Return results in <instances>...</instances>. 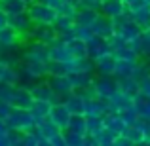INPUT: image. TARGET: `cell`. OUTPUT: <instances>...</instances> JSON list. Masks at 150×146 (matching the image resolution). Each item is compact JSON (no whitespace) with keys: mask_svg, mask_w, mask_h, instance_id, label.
Listing matches in <instances>:
<instances>
[{"mask_svg":"<svg viewBox=\"0 0 150 146\" xmlns=\"http://www.w3.org/2000/svg\"><path fill=\"white\" fill-rule=\"evenodd\" d=\"M27 13L30 15L33 23H36V25H55V21H57V17H59L55 8L40 2V0H34L33 4H29Z\"/></svg>","mask_w":150,"mask_h":146,"instance_id":"cell-1","label":"cell"},{"mask_svg":"<svg viewBox=\"0 0 150 146\" xmlns=\"http://www.w3.org/2000/svg\"><path fill=\"white\" fill-rule=\"evenodd\" d=\"M6 123L10 125V129H17V131H29L36 125L30 110L27 108H13L11 114L6 118Z\"/></svg>","mask_w":150,"mask_h":146,"instance_id":"cell-2","label":"cell"},{"mask_svg":"<svg viewBox=\"0 0 150 146\" xmlns=\"http://www.w3.org/2000/svg\"><path fill=\"white\" fill-rule=\"evenodd\" d=\"M21 61H38V63H48L50 61V44L46 42L33 40L21 53Z\"/></svg>","mask_w":150,"mask_h":146,"instance_id":"cell-3","label":"cell"},{"mask_svg":"<svg viewBox=\"0 0 150 146\" xmlns=\"http://www.w3.org/2000/svg\"><path fill=\"white\" fill-rule=\"evenodd\" d=\"M21 44H23V38L15 29H11L10 25L6 29H0V55L11 53V51L17 49Z\"/></svg>","mask_w":150,"mask_h":146,"instance_id":"cell-4","label":"cell"},{"mask_svg":"<svg viewBox=\"0 0 150 146\" xmlns=\"http://www.w3.org/2000/svg\"><path fill=\"white\" fill-rule=\"evenodd\" d=\"M93 91L97 97L108 101L114 93L118 91V80L114 76H99L93 80Z\"/></svg>","mask_w":150,"mask_h":146,"instance_id":"cell-5","label":"cell"},{"mask_svg":"<svg viewBox=\"0 0 150 146\" xmlns=\"http://www.w3.org/2000/svg\"><path fill=\"white\" fill-rule=\"evenodd\" d=\"M10 102L13 104V108H27L30 110L34 102V97H33V91H30L29 85H23V84H17L13 87V93H11V99Z\"/></svg>","mask_w":150,"mask_h":146,"instance_id":"cell-6","label":"cell"},{"mask_svg":"<svg viewBox=\"0 0 150 146\" xmlns=\"http://www.w3.org/2000/svg\"><path fill=\"white\" fill-rule=\"evenodd\" d=\"M8 25L11 27V29H15L19 34H21L23 40H27V36H29V30L33 29V19H30V15L27 13V11H19V13H13V15H8Z\"/></svg>","mask_w":150,"mask_h":146,"instance_id":"cell-7","label":"cell"},{"mask_svg":"<svg viewBox=\"0 0 150 146\" xmlns=\"http://www.w3.org/2000/svg\"><path fill=\"white\" fill-rule=\"evenodd\" d=\"M30 40H38V42H46V44H51V42H55L59 38L57 34V29H55V25H36L34 23L33 29L29 30V36Z\"/></svg>","mask_w":150,"mask_h":146,"instance_id":"cell-8","label":"cell"},{"mask_svg":"<svg viewBox=\"0 0 150 146\" xmlns=\"http://www.w3.org/2000/svg\"><path fill=\"white\" fill-rule=\"evenodd\" d=\"M46 82L51 85V89L57 93V97L61 99V101L65 97H69L70 93H74V85H72V82H70L69 74H63V76H48Z\"/></svg>","mask_w":150,"mask_h":146,"instance_id":"cell-9","label":"cell"},{"mask_svg":"<svg viewBox=\"0 0 150 146\" xmlns=\"http://www.w3.org/2000/svg\"><path fill=\"white\" fill-rule=\"evenodd\" d=\"M131 106H135V97L127 95L120 89L108 99V112H122V110L131 108Z\"/></svg>","mask_w":150,"mask_h":146,"instance_id":"cell-10","label":"cell"},{"mask_svg":"<svg viewBox=\"0 0 150 146\" xmlns=\"http://www.w3.org/2000/svg\"><path fill=\"white\" fill-rule=\"evenodd\" d=\"M106 53H112L108 40L93 34V36L88 40V55L93 59V61H95V59H99L101 55H106Z\"/></svg>","mask_w":150,"mask_h":146,"instance_id":"cell-11","label":"cell"},{"mask_svg":"<svg viewBox=\"0 0 150 146\" xmlns=\"http://www.w3.org/2000/svg\"><path fill=\"white\" fill-rule=\"evenodd\" d=\"M91 30H93V34H95V36L106 38V40H108V38L116 32V29H114V21L110 17H106V15H103V13H99V17L93 21Z\"/></svg>","mask_w":150,"mask_h":146,"instance_id":"cell-12","label":"cell"},{"mask_svg":"<svg viewBox=\"0 0 150 146\" xmlns=\"http://www.w3.org/2000/svg\"><path fill=\"white\" fill-rule=\"evenodd\" d=\"M70 116H72V114H70V110L67 108V104H65L63 101H57V102H53V104H51L50 118H51V120H53L61 129H67Z\"/></svg>","mask_w":150,"mask_h":146,"instance_id":"cell-13","label":"cell"},{"mask_svg":"<svg viewBox=\"0 0 150 146\" xmlns=\"http://www.w3.org/2000/svg\"><path fill=\"white\" fill-rule=\"evenodd\" d=\"M30 91H33V97L34 99H40V101H48V102H57L61 101V99L57 97V93L51 89V85L48 82H34L33 85H30Z\"/></svg>","mask_w":150,"mask_h":146,"instance_id":"cell-14","label":"cell"},{"mask_svg":"<svg viewBox=\"0 0 150 146\" xmlns=\"http://www.w3.org/2000/svg\"><path fill=\"white\" fill-rule=\"evenodd\" d=\"M103 121H105V127L108 131H112L114 135H122V133L127 129V123L124 121L120 112H106L103 116Z\"/></svg>","mask_w":150,"mask_h":146,"instance_id":"cell-15","label":"cell"},{"mask_svg":"<svg viewBox=\"0 0 150 146\" xmlns=\"http://www.w3.org/2000/svg\"><path fill=\"white\" fill-rule=\"evenodd\" d=\"M74 27H76V23H74L72 17H65V15H59L57 21H55V29H57V34L61 40H70V38L76 36V32H74Z\"/></svg>","mask_w":150,"mask_h":146,"instance_id":"cell-16","label":"cell"},{"mask_svg":"<svg viewBox=\"0 0 150 146\" xmlns=\"http://www.w3.org/2000/svg\"><path fill=\"white\" fill-rule=\"evenodd\" d=\"M99 11L103 15H106V17H110V19H116L118 15L125 13L127 8H125L124 0H103Z\"/></svg>","mask_w":150,"mask_h":146,"instance_id":"cell-17","label":"cell"},{"mask_svg":"<svg viewBox=\"0 0 150 146\" xmlns=\"http://www.w3.org/2000/svg\"><path fill=\"white\" fill-rule=\"evenodd\" d=\"M50 59H53V61H61V63H69L70 59H72V55H70L69 48H67L65 40L57 38L55 42L50 44Z\"/></svg>","mask_w":150,"mask_h":146,"instance_id":"cell-18","label":"cell"},{"mask_svg":"<svg viewBox=\"0 0 150 146\" xmlns=\"http://www.w3.org/2000/svg\"><path fill=\"white\" fill-rule=\"evenodd\" d=\"M0 82H4V84H11V85L19 84L17 66H13L11 63H8L4 57H0Z\"/></svg>","mask_w":150,"mask_h":146,"instance_id":"cell-19","label":"cell"},{"mask_svg":"<svg viewBox=\"0 0 150 146\" xmlns=\"http://www.w3.org/2000/svg\"><path fill=\"white\" fill-rule=\"evenodd\" d=\"M95 70L99 72V76H114V70H116L114 53H106L101 55L99 59H95Z\"/></svg>","mask_w":150,"mask_h":146,"instance_id":"cell-20","label":"cell"},{"mask_svg":"<svg viewBox=\"0 0 150 146\" xmlns=\"http://www.w3.org/2000/svg\"><path fill=\"white\" fill-rule=\"evenodd\" d=\"M108 112V101L101 97H89L86 101V116H105Z\"/></svg>","mask_w":150,"mask_h":146,"instance_id":"cell-21","label":"cell"},{"mask_svg":"<svg viewBox=\"0 0 150 146\" xmlns=\"http://www.w3.org/2000/svg\"><path fill=\"white\" fill-rule=\"evenodd\" d=\"M86 99L84 95H80L78 91L70 93L69 97L63 99V102L67 104V108L70 110V114H86Z\"/></svg>","mask_w":150,"mask_h":146,"instance_id":"cell-22","label":"cell"},{"mask_svg":"<svg viewBox=\"0 0 150 146\" xmlns=\"http://www.w3.org/2000/svg\"><path fill=\"white\" fill-rule=\"evenodd\" d=\"M99 13H101L99 10L80 6V8H78V11H76V17H74V23H76V25H84V27H91L93 21L99 17Z\"/></svg>","mask_w":150,"mask_h":146,"instance_id":"cell-23","label":"cell"},{"mask_svg":"<svg viewBox=\"0 0 150 146\" xmlns=\"http://www.w3.org/2000/svg\"><path fill=\"white\" fill-rule=\"evenodd\" d=\"M137 63L139 61H127V59H116V70H114V78H131L135 74Z\"/></svg>","mask_w":150,"mask_h":146,"instance_id":"cell-24","label":"cell"},{"mask_svg":"<svg viewBox=\"0 0 150 146\" xmlns=\"http://www.w3.org/2000/svg\"><path fill=\"white\" fill-rule=\"evenodd\" d=\"M51 104L53 102H48V101H40V99H34L33 106H30V114H33L34 121H36V125L40 123L44 118L50 116V110H51Z\"/></svg>","mask_w":150,"mask_h":146,"instance_id":"cell-25","label":"cell"},{"mask_svg":"<svg viewBox=\"0 0 150 146\" xmlns=\"http://www.w3.org/2000/svg\"><path fill=\"white\" fill-rule=\"evenodd\" d=\"M67 48H69L72 59H80V57H89L88 55V42L82 40V38L74 36L70 40H67Z\"/></svg>","mask_w":150,"mask_h":146,"instance_id":"cell-26","label":"cell"},{"mask_svg":"<svg viewBox=\"0 0 150 146\" xmlns=\"http://www.w3.org/2000/svg\"><path fill=\"white\" fill-rule=\"evenodd\" d=\"M135 110H137L141 120L150 121V95L137 93L135 95Z\"/></svg>","mask_w":150,"mask_h":146,"instance_id":"cell-27","label":"cell"},{"mask_svg":"<svg viewBox=\"0 0 150 146\" xmlns=\"http://www.w3.org/2000/svg\"><path fill=\"white\" fill-rule=\"evenodd\" d=\"M69 78H70V82H72V85H74V91L93 85V80H95L93 72H70Z\"/></svg>","mask_w":150,"mask_h":146,"instance_id":"cell-28","label":"cell"},{"mask_svg":"<svg viewBox=\"0 0 150 146\" xmlns=\"http://www.w3.org/2000/svg\"><path fill=\"white\" fill-rule=\"evenodd\" d=\"M67 129L78 133V135H86L88 133V118H86V114H72Z\"/></svg>","mask_w":150,"mask_h":146,"instance_id":"cell-29","label":"cell"},{"mask_svg":"<svg viewBox=\"0 0 150 146\" xmlns=\"http://www.w3.org/2000/svg\"><path fill=\"white\" fill-rule=\"evenodd\" d=\"M29 4L25 0H0V10L6 11L8 15L19 13V11H27Z\"/></svg>","mask_w":150,"mask_h":146,"instance_id":"cell-30","label":"cell"},{"mask_svg":"<svg viewBox=\"0 0 150 146\" xmlns=\"http://www.w3.org/2000/svg\"><path fill=\"white\" fill-rule=\"evenodd\" d=\"M38 131H40V135H44V137H48V139H51L53 135H57V133H61L63 129L59 127L57 123H55L53 120L48 116V118H44V120L38 123Z\"/></svg>","mask_w":150,"mask_h":146,"instance_id":"cell-31","label":"cell"},{"mask_svg":"<svg viewBox=\"0 0 150 146\" xmlns=\"http://www.w3.org/2000/svg\"><path fill=\"white\" fill-rule=\"evenodd\" d=\"M131 19L143 30H146L148 27H150V4H146L144 8H141V10H137V11H133V13H131Z\"/></svg>","mask_w":150,"mask_h":146,"instance_id":"cell-32","label":"cell"},{"mask_svg":"<svg viewBox=\"0 0 150 146\" xmlns=\"http://www.w3.org/2000/svg\"><path fill=\"white\" fill-rule=\"evenodd\" d=\"M118 89L124 93H127V95L135 97L137 93H139V80H135V78H120L118 80Z\"/></svg>","mask_w":150,"mask_h":146,"instance_id":"cell-33","label":"cell"},{"mask_svg":"<svg viewBox=\"0 0 150 146\" xmlns=\"http://www.w3.org/2000/svg\"><path fill=\"white\" fill-rule=\"evenodd\" d=\"M112 53H114V57H116V59H127V61H139V59H141L139 51H137L135 48H131L129 44H125V46H122V48L114 49Z\"/></svg>","mask_w":150,"mask_h":146,"instance_id":"cell-34","label":"cell"},{"mask_svg":"<svg viewBox=\"0 0 150 146\" xmlns=\"http://www.w3.org/2000/svg\"><path fill=\"white\" fill-rule=\"evenodd\" d=\"M78 4L72 2V0H63L61 4L57 6V13L59 15H65V17H76V11H78Z\"/></svg>","mask_w":150,"mask_h":146,"instance_id":"cell-35","label":"cell"},{"mask_svg":"<svg viewBox=\"0 0 150 146\" xmlns=\"http://www.w3.org/2000/svg\"><path fill=\"white\" fill-rule=\"evenodd\" d=\"M46 68H48V76H63V74H69L67 63L53 61V59H50V61L46 63Z\"/></svg>","mask_w":150,"mask_h":146,"instance_id":"cell-36","label":"cell"},{"mask_svg":"<svg viewBox=\"0 0 150 146\" xmlns=\"http://www.w3.org/2000/svg\"><path fill=\"white\" fill-rule=\"evenodd\" d=\"M118 135H114L112 131H108L106 127H103L99 133H95V139H97V146H106V144H114V139Z\"/></svg>","mask_w":150,"mask_h":146,"instance_id":"cell-37","label":"cell"},{"mask_svg":"<svg viewBox=\"0 0 150 146\" xmlns=\"http://www.w3.org/2000/svg\"><path fill=\"white\" fill-rule=\"evenodd\" d=\"M86 118H88V133L89 135H95V133H99L105 127L103 116H86Z\"/></svg>","mask_w":150,"mask_h":146,"instance_id":"cell-38","label":"cell"},{"mask_svg":"<svg viewBox=\"0 0 150 146\" xmlns=\"http://www.w3.org/2000/svg\"><path fill=\"white\" fill-rule=\"evenodd\" d=\"M63 133H65V139H67V146H84V135H78V133L74 131H69V129H63Z\"/></svg>","mask_w":150,"mask_h":146,"instance_id":"cell-39","label":"cell"},{"mask_svg":"<svg viewBox=\"0 0 150 146\" xmlns=\"http://www.w3.org/2000/svg\"><path fill=\"white\" fill-rule=\"evenodd\" d=\"M139 55L143 59H150V38L143 32L141 36V48H139Z\"/></svg>","mask_w":150,"mask_h":146,"instance_id":"cell-40","label":"cell"},{"mask_svg":"<svg viewBox=\"0 0 150 146\" xmlns=\"http://www.w3.org/2000/svg\"><path fill=\"white\" fill-rule=\"evenodd\" d=\"M124 4H125V8H127L129 13H133V11H137V10H141V8L146 6L148 0H124Z\"/></svg>","mask_w":150,"mask_h":146,"instance_id":"cell-41","label":"cell"},{"mask_svg":"<svg viewBox=\"0 0 150 146\" xmlns=\"http://www.w3.org/2000/svg\"><path fill=\"white\" fill-rule=\"evenodd\" d=\"M13 87H15V85L0 82V101H10V99H11V93H13Z\"/></svg>","mask_w":150,"mask_h":146,"instance_id":"cell-42","label":"cell"},{"mask_svg":"<svg viewBox=\"0 0 150 146\" xmlns=\"http://www.w3.org/2000/svg\"><path fill=\"white\" fill-rule=\"evenodd\" d=\"M13 110V104L10 101H0V120H6Z\"/></svg>","mask_w":150,"mask_h":146,"instance_id":"cell-43","label":"cell"},{"mask_svg":"<svg viewBox=\"0 0 150 146\" xmlns=\"http://www.w3.org/2000/svg\"><path fill=\"white\" fill-rule=\"evenodd\" d=\"M50 146H67V139H65V133H57L50 139Z\"/></svg>","mask_w":150,"mask_h":146,"instance_id":"cell-44","label":"cell"},{"mask_svg":"<svg viewBox=\"0 0 150 146\" xmlns=\"http://www.w3.org/2000/svg\"><path fill=\"white\" fill-rule=\"evenodd\" d=\"M139 93L150 95V76H146L144 80H141V82H139Z\"/></svg>","mask_w":150,"mask_h":146,"instance_id":"cell-45","label":"cell"},{"mask_svg":"<svg viewBox=\"0 0 150 146\" xmlns=\"http://www.w3.org/2000/svg\"><path fill=\"white\" fill-rule=\"evenodd\" d=\"M114 146H133V142L124 135V133H122V135H118L116 139H114Z\"/></svg>","mask_w":150,"mask_h":146,"instance_id":"cell-46","label":"cell"},{"mask_svg":"<svg viewBox=\"0 0 150 146\" xmlns=\"http://www.w3.org/2000/svg\"><path fill=\"white\" fill-rule=\"evenodd\" d=\"M101 2H103V0H80V6L93 8V10H99V8H101Z\"/></svg>","mask_w":150,"mask_h":146,"instance_id":"cell-47","label":"cell"},{"mask_svg":"<svg viewBox=\"0 0 150 146\" xmlns=\"http://www.w3.org/2000/svg\"><path fill=\"white\" fill-rule=\"evenodd\" d=\"M8 133H10V125L6 123V120H0V137L8 135Z\"/></svg>","mask_w":150,"mask_h":146,"instance_id":"cell-48","label":"cell"},{"mask_svg":"<svg viewBox=\"0 0 150 146\" xmlns=\"http://www.w3.org/2000/svg\"><path fill=\"white\" fill-rule=\"evenodd\" d=\"M8 27V13L0 10V29H6Z\"/></svg>","mask_w":150,"mask_h":146,"instance_id":"cell-49","label":"cell"},{"mask_svg":"<svg viewBox=\"0 0 150 146\" xmlns=\"http://www.w3.org/2000/svg\"><path fill=\"white\" fill-rule=\"evenodd\" d=\"M0 146H11V144H10V139H8V135L0 137Z\"/></svg>","mask_w":150,"mask_h":146,"instance_id":"cell-50","label":"cell"},{"mask_svg":"<svg viewBox=\"0 0 150 146\" xmlns=\"http://www.w3.org/2000/svg\"><path fill=\"white\" fill-rule=\"evenodd\" d=\"M144 34H146V36L150 38V27H148V29H146V30H144Z\"/></svg>","mask_w":150,"mask_h":146,"instance_id":"cell-51","label":"cell"},{"mask_svg":"<svg viewBox=\"0 0 150 146\" xmlns=\"http://www.w3.org/2000/svg\"><path fill=\"white\" fill-rule=\"evenodd\" d=\"M25 2H27V4H33V2H34V0H25Z\"/></svg>","mask_w":150,"mask_h":146,"instance_id":"cell-52","label":"cell"}]
</instances>
